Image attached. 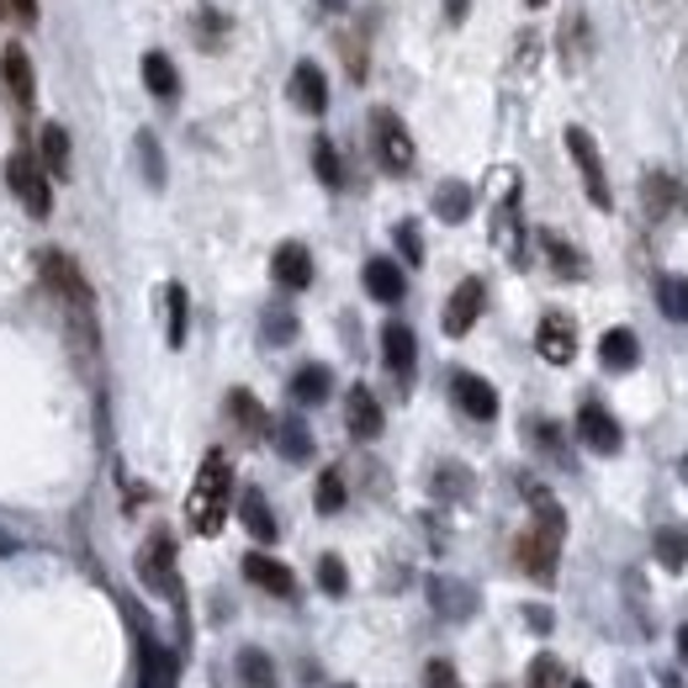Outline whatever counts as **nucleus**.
I'll use <instances>...</instances> for the list:
<instances>
[{"mask_svg": "<svg viewBox=\"0 0 688 688\" xmlns=\"http://www.w3.org/2000/svg\"><path fill=\"white\" fill-rule=\"evenodd\" d=\"M641 196H646V213H651V217H667L672 207H678V196H684V191H678V181H672V175H646Z\"/></svg>", "mask_w": 688, "mask_h": 688, "instance_id": "32", "label": "nucleus"}, {"mask_svg": "<svg viewBox=\"0 0 688 688\" xmlns=\"http://www.w3.org/2000/svg\"><path fill=\"white\" fill-rule=\"evenodd\" d=\"M270 434H276V451L291 461V466H302V461H312V434L308 424L297 419V413H286V419H276L270 424Z\"/></svg>", "mask_w": 688, "mask_h": 688, "instance_id": "22", "label": "nucleus"}, {"mask_svg": "<svg viewBox=\"0 0 688 688\" xmlns=\"http://www.w3.org/2000/svg\"><path fill=\"white\" fill-rule=\"evenodd\" d=\"M138 577L148 594H165L181 604V577H175V541H170L165 530L160 535H148V546L138 551Z\"/></svg>", "mask_w": 688, "mask_h": 688, "instance_id": "6", "label": "nucleus"}, {"mask_svg": "<svg viewBox=\"0 0 688 688\" xmlns=\"http://www.w3.org/2000/svg\"><path fill=\"white\" fill-rule=\"evenodd\" d=\"M6 6H11V17L22 27H38V0H6Z\"/></svg>", "mask_w": 688, "mask_h": 688, "instance_id": "46", "label": "nucleus"}, {"mask_svg": "<svg viewBox=\"0 0 688 688\" xmlns=\"http://www.w3.org/2000/svg\"><path fill=\"white\" fill-rule=\"evenodd\" d=\"M143 85L160 95V101H175L181 95V74H175V64H170L165 53H143Z\"/></svg>", "mask_w": 688, "mask_h": 688, "instance_id": "29", "label": "nucleus"}, {"mask_svg": "<svg viewBox=\"0 0 688 688\" xmlns=\"http://www.w3.org/2000/svg\"><path fill=\"white\" fill-rule=\"evenodd\" d=\"M445 17H451V22H466V0H445Z\"/></svg>", "mask_w": 688, "mask_h": 688, "instance_id": "48", "label": "nucleus"}, {"mask_svg": "<svg viewBox=\"0 0 688 688\" xmlns=\"http://www.w3.org/2000/svg\"><path fill=\"white\" fill-rule=\"evenodd\" d=\"M535 350H541L551 366H572V356H577V324H572V312L551 308L546 318H541V329H535Z\"/></svg>", "mask_w": 688, "mask_h": 688, "instance_id": "10", "label": "nucleus"}, {"mask_svg": "<svg viewBox=\"0 0 688 688\" xmlns=\"http://www.w3.org/2000/svg\"><path fill=\"white\" fill-rule=\"evenodd\" d=\"M524 6H546V0H524Z\"/></svg>", "mask_w": 688, "mask_h": 688, "instance_id": "51", "label": "nucleus"}, {"mask_svg": "<svg viewBox=\"0 0 688 688\" xmlns=\"http://www.w3.org/2000/svg\"><path fill=\"white\" fill-rule=\"evenodd\" d=\"M598 360H604V371H636L641 366V339L630 329H609L598 339Z\"/></svg>", "mask_w": 688, "mask_h": 688, "instance_id": "21", "label": "nucleus"}, {"mask_svg": "<svg viewBox=\"0 0 688 688\" xmlns=\"http://www.w3.org/2000/svg\"><path fill=\"white\" fill-rule=\"evenodd\" d=\"M541 249H546V260L556 265V276H567V281L588 276V260H583V255H577L562 234H551V228H546V234H541Z\"/></svg>", "mask_w": 688, "mask_h": 688, "instance_id": "30", "label": "nucleus"}, {"mask_svg": "<svg viewBox=\"0 0 688 688\" xmlns=\"http://www.w3.org/2000/svg\"><path fill=\"white\" fill-rule=\"evenodd\" d=\"M238 520H244V530H249L260 546H270V541H276V514H270V503H265L260 487H249V493L238 499Z\"/></svg>", "mask_w": 688, "mask_h": 688, "instance_id": "25", "label": "nucleus"}, {"mask_svg": "<svg viewBox=\"0 0 688 688\" xmlns=\"http://www.w3.org/2000/svg\"><path fill=\"white\" fill-rule=\"evenodd\" d=\"M429 604H434V615H445V619H472L482 598L461 577H429Z\"/></svg>", "mask_w": 688, "mask_h": 688, "instance_id": "13", "label": "nucleus"}, {"mask_svg": "<svg viewBox=\"0 0 688 688\" xmlns=\"http://www.w3.org/2000/svg\"><path fill=\"white\" fill-rule=\"evenodd\" d=\"M270 276H276V286H286V291H308L312 286L308 244H281V249L270 255Z\"/></svg>", "mask_w": 688, "mask_h": 688, "instance_id": "16", "label": "nucleus"}, {"mask_svg": "<svg viewBox=\"0 0 688 688\" xmlns=\"http://www.w3.org/2000/svg\"><path fill=\"white\" fill-rule=\"evenodd\" d=\"M345 424L356 434L360 445H371L381 434V403L371 398V387H350V398H345Z\"/></svg>", "mask_w": 688, "mask_h": 688, "instance_id": "17", "label": "nucleus"}, {"mask_svg": "<svg viewBox=\"0 0 688 688\" xmlns=\"http://www.w3.org/2000/svg\"><path fill=\"white\" fill-rule=\"evenodd\" d=\"M657 562L672 572L688 567V524H667V530H657Z\"/></svg>", "mask_w": 688, "mask_h": 688, "instance_id": "31", "label": "nucleus"}, {"mask_svg": "<svg viewBox=\"0 0 688 688\" xmlns=\"http://www.w3.org/2000/svg\"><path fill=\"white\" fill-rule=\"evenodd\" d=\"M366 291H371V297H377V302H387V308H392V302H403V291H408V276H403V265L398 260H366Z\"/></svg>", "mask_w": 688, "mask_h": 688, "instance_id": "20", "label": "nucleus"}, {"mask_svg": "<svg viewBox=\"0 0 688 688\" xmlns=\"http://www.w3.org/2000/svg\"><path fill=\"white\" fill-rule=\"evenodd\" d=\"M451 398L466 419H476V424H493V419H499V392H493V381L472 377V371H455L451 377Z\"/></svg>", "mask_w": 688, "mask_h": 688, "instance_id": "9", "label": "nucleus"}, {"mask_svg": "<svg viewBox=\"0 0 688 688\" xmlns=\"http://www.w3.org/2000/svg\"><path fill=\"white\" fill-rule=\"evenodd\" d=\"M381 360H387V371L408 387L413 366H419V339H413V329H408L403 318H392V324L381 329Z\"/></svg>", "mask_w": 688, "mask_h": 688, "instance_id": "12", "label": "nucleus"}, {"mask_svg": "<svg viewBox=\"0 0 688 688\" xmlns=\"http://www.w3.org/2000/svg\"><path fill=\"white\" fill-rule=\"evenodd\" d=\"M324 6H329V11H345V6H350V0H324Z\"/></svg>", "mask_w": 688, "mask_h": 688, "instance_id": "50", "label": "nucleus"}, {"mask_svg": "<svg viewBox=\"0 0 688 688\" xmlns=\"http://www.w3.org/2000/svg\"><path fill=\"white\" fill-rule=\"evenodd\" d=\"M424 688H461V672H455L445 657H434V663L424 667Z\"/></svg>", "mask_w": 688, "mask_h": 688, "instance_id": "44", "label": "nucleus"}, {"mask_svg": "<svg viewBox=\"0 0 688 688\" xmlns=\"http://www.w3.org/2000/svg\"><path fill=\"white\" fill-rule=\"evenodd\" d=\"M138 170L154 191L165 186V154H160V138H154V133H138Z\"/></svg>", "mask_w": 688, "mask_h": 688, "instance_id": "36", "label": "nucleus"}, {"mask_svg": "<svg viewBox=\"0 0 688 688\" xmlns=\"http://www.w3.org/2000/svg\"><path fill=\"white\" fill-rule=\"evenodd\" d=\"M524 493L535 503V524L520 535V551H514V556H520L524 577L551 583V577H556V562H562V541H567V514H562V503L551 499V493L530 487V482H524Z\"/></svg>", "mask_w": 688, "mask_h": 688, "instance_id": "1", "label": "nucleus"}, {"mask_svg": "<svg viewBox=\"0 0 688 688\" xmlns=\"http://www.w3.org/2000/svg\"><path fill=\"white\" fill-rule=\"evenodd\" d=\"M6 186H11V196H17L32 217L53 213V186H48V170L38 165V154L17 148V154L6 160Z\"/></svg>", "mask_w": 688, "mask_h": 688, "instance_id": "3", "label": "nucleus"}, {"mask_svg": "<svg viewBox=\"0 0 688 688\" xmlns=\"http://www.w3.org/2000/svg\"><path fill=\"white\" fill-rule=\"evenodd\" d=\"M524 619H530V630H541V636L551 630V609H541V604H530V609H524Z\"/></svg>", "mask_w": 688, "mask_h": 688, "instance_id": "47", "label": "nucleus"}, {"mask_svg": "<svg viewBox=\"0 0 688 688\" xmlns=\"http://www.w3.org/2000/svg\"><path fill=\"white\" fill-rule=\"evenodd\" d=\"M312 170H318V181H324L329 191L345 186V165H339V148H333V138L312 143Z\"/></svg>", "mask_w": 688, "mask_h": 688, "instance_id": "35", "label": "nucleus"}, {"mask_svg": "<svg viewBox=\"0 0 688 688\" xmlns=\"http://www.w3.org/2000/svg\"><path fill=\"white\" fill-rule=\"evenodd\" d=\"M265 339H270V345H291V339H297V318L286 308H270L265 312Z\"/></svg>", "mask_w": 688, "mask_h": 688, "instance_id": "42", "label": "nucleus"}, {"mask_svg": "<svg viewBox=\"0 0 688 688\" xmlns=\"http://www.w3.org/2000/svg\"><path fill=\"white\" fill-rule=\"evenodd\" d=\"M392 238H398V249H403L408 265H424V238H419V223H398Z\"/></svg>", "mask_w": 688, "mask_h": 688, "instance_id": "43", "label": "nucleus"}, {"mask_svg": "<svg viewBox=\"0 0 688 688\" xmlns=\"http://www.w3.org/2000/svg\"><path fill=\"white\" fill-rule=\"evenodd\" d=\"M244 577H249L260 594H276V598L297 594V577H291V567L276 562V556H265V551H249V556H244Z\"/></svg>", "mask_w": 688, "mask_h": 688, "instance_id": "15", "label": "nucleus"}, {"mask_svg": "<svg viewBox=\"0 0 688 688\" xmlns=\"http://www.w3.org/2000/svg\"><path fill=\"white\" fill-rule=\"evenodd\" d=\"M196 38L207 48H217V38H223V17L217 11H202V22H196Z\"/></svg>", "mask_w": 688, "mask_h": 688, "instance_id": "45", "label": "nucleus"}, {"mask_svg": "<svg viewBox=\"0 0 688 688\" xmlns=\"http://www.w3.org/2000/svg\"><path fill=\"white\" fill-rule=\"evenodd\" d=\"M482 308H487V286L476 281V276H466V281L451 291V302H445V318H440V324H445L451 339H461V333H472V324L482 318Z\"/></svg>", "mask_w": 688, "mask_h": 688, "instance_id": "11", "label": "nucleus"}, {"mask_svg": "<svg viewBox=\"0 0 688 688\" xmlns=\"http://www.w3.org/2000/svg\"><path fill=\"white\" fill-rule=\"evenodd\" d=\"M493 244H499L514 265H524V223H520V196H514V191L499 202V217H493Z\"/></svg>", "mask_w": 688, "mask_h": 688, "instance_id": "19", "label": "nucleus"}, {"mask_svg": "<svg viewBox=\"0 0 688 688\" xmlns=\"http://www.w3.org/2000/svg\"><path fill=\"white\" fill-rule=\"evenodd\" d=\"M186 324H191L186 286L170 281V286H165V339H170V350H181V345H186Z\"/></svg>", "mask_w": 688, "mask_h": 688, "instance_id": "27", "label": "nucleus"}, {"mask_svg": "<svg viewBox=\"0 0 688 688\" xmlns=\"http://www.w3.org/2000/svg\"><path fill=\"white\" fill-rule=\"evenodd\" d=\"M0 74H6L11 101H17L22 112H32V106H38V74H32V59L22 53V43H11L6 53H0Z\"/></svg>", "mask_w": 688, "mask_h": 688, "instance_id": "14", "label": "nucleus"}, {"mask_svg": "<svg viewBox=\"0 0 688 688\" xmlns=\"http://www.w3.org/2000/svg\"><path fill=\"white\" fill-rule=\"evenodd\" d=\"M286 91H291V101H297L308 117H318V112L329 106V80H324V70H318L312 59H302V64L291 70V85H286Z\"/></svg>", "mask_w": 688, "mask_h": 688, "instance_id": "18", "label": "nucleus"}, {"mask_svg": "<svg viewBox=\"0 0 688 688\" xmlns=\"http://www.w3.org/2000/svg\"><path fill=\"white\" fill-rule=\"evenodd\" d=\"M228 503H234V466L223 451H207L202 472L191 482V499H186V520L196 535H217L223 520H228Z\"/></svg>", "mask_w": 688, "mask_h": 688, "instance_id": "2", "label": "nucleus"}, {"mask_svg": "<svg viewBox=\"0 0 688 688\" xmlns=\"http://www.w3.org/2000/svg\"><path fill=\"white\" fill-rule=\"evenodd\" d=\"M567 154L577 175H583V186H588V202H594L598 213H609L615 207V191H609V175H604V160H598V143L588 127H567Z\"/></svg>", "mask_w": 688, "mask_h": 688, "instance_id": "5", "label": "nucleus"}, {"mask_svg": "<svg viewBox=\"0 0 688 688\" xmlns=\"http://www.w3.org/2000/svg\"><path fill=\"white\" fill-rule=\"evenodd\" d=\"M228 419H234L249 440H260V434H270V413L260 408V398L255 392H244V387H234L228 392Z\"/></svg>", "mask_w": 688, "mask_h": 688, "instance_id": "24", "label": "nucleus"}, {"mask_svg": "<svg viewBox=\"0 0 688 688\" xmlns=\"http://www.w3.org/2000/svg\"><path fill=\"white\" fill-rule=\"evenodd\" d=\"M567 667L556 663V657H535L530 663V678H524V688H567Z\"/></svg>", "mask_w": 688, "mask_h": 688, "instance_id": "39", "label": "nucleus"}, {"mask_svg": "<svg viewBox=\"0 0 688 688\" xmlns=\"http://www.w3.org/2000/svg\"><path fill=\"white\" fill-rule=\"evenodd\" d=\"M657 308H663L672 324H688V276H663V281H657Z\"/></svg>", "mask_w": 688, "mask_h": 688, "instance_id": "33", "label": "nucleus"}, {"mask_svg": "<svg viewBox=\"0 0 688 688\" xmlns=\"http://www.w3.org/2000/svg\"><path fill=\"white\" fill-rule=\"evenodd\" d=\"M318 588L329 598H345L350 594V572H345V562L339 556H318Z\"/></svg>", "mask_w": 688, "mask_h": 688, "instance_id": "38", "label": "nucleus"}, {"mask_svg": "<svg viewBox=\"0 0 688 688\" xmlns=\"http://www.w3.org/2000/svg\"><path fill=\"white\" fill-rule=\"evenodd\" d=\"M530 434H535V445H541V451H546L556 466H572L567 440H562V429H556V424H541V419H535V424H530Z\"/></svg>", "mask_w": 688, "mask_h": 688, "instance_id": "41", "label": "nucleus"}, {"mask_svg": "<svg viewBox=\"0 0 688 688\" xmlns=\"http://www.w3.org/2000/svg\"><path fill=\"white\" fill-rule=\"evenodd\" d=\"M434 217L440 223H466L472 217V186L466 181H445L434 191Z\"/></svg>", "mask_w": 688, "mask_h": 688, "instance_id": "28", "label": "nucleus"}, {"mask_svg": "<svg viewBox=\"0 0 688 688\" xmlns=\"http://www.w3.org/2000/svg\"><path fill=\"white\" fill-rule=\"evenodd\" d=\"M577 440H583L594 455H619V445H625V429H619V419L598 403V398H588V403L577 408Z\"/></svg>", "mask_w": 688, "mask_h": 688, "instance_id": "7", "label": "nucleus"}, {"mask_svg": "<svg viewBox=\"0 0 688 688\" xmlns=\"http://www.w3.org/2000/svg\"><path fill=\"white\" fill-rule=\"evenodd\" d=\"M238 678L249 688H276V663L265 657L260 646H249V651H238Z\"/></svg>", "mask_w": 688, "mask_h": 688, "instance_id": "34", "label": "nucleus"}, {"mask_svg": "<svg viewBox=\"0 0 688 688\" xmlns=\"http://www.w3.org/2000/svg\"><path fill=\"white\" fill-rule=\"evenodd\" d=\"M333 688H356V684H333Z\"/></svg>", "mask_w": 688, "mask_h": 688, "instance_id": "53", "label": "nucleus"}, {"mask_svg": "<svg viewBox=\"0 0 688 688\" xmlns=\"http://www.w3.org/2000/svg\"><path fill=\"white\" fill-rule=\"evenodd\" d=\"M175 684H181V657L138 625V688H175Z\"/></svg>", "mask_w": 688, "mask_h": 688, "instance_id": "8", "label": "nucleus"}, {"mask_svg": "<svg viewBox=\"0 0 688 688\" xmlns=\"http://www.w3.org/2000/svg\"><path fill=\"white\" fill-rule=\"evenodd\" d=\"M38 165L48 170V181H64L70 175V133L59 122H48L43 138H38Z\"/></svg>", "mask_w": 688, "mask_h": 688, "instance_id": "23", "label": "nucleus"}, {"mask_svg": "<svg viewBox=\"0 0 688 688\" xmlns=\"http://www.w3.org/2000/svg\"><path fill=\"white\" fill-rule=\"evenodd\" d=\"M678 657H684V667H688V625H678Z\"/></svg>", "mask_w": 688, "mask_h": 688, "instance_id": "49", "label": "nucleus"}, {"mask_svg": "<svg viewBox=\"0 0 688 688\" xmlns=\"http://www.w3.org/2000/svg\"><path fill=\"white\" fill-rule=\"evenodd\" d=\"M434 493L440 499H472V472L466 466H440L434 472Z\"/></svg>", "mask_w": 688, "mask_h": 688, "instance_id": "40", "label": "nucleus"}, {"mask_svg": "<svg viewBox=\"0 0 688 688\" xmlns=\"http://www.w3.org/2000/svg\"><path fill=\"white\" fill-rule=\"evenodd\" d=\"M329 392H333V371H329V366H302V371L291 377V403L318 408Z\"/></svg>", "mask_w": 688, "mask_h": 688, "instance_id": "26", "label": "nucleus"}, {"mask_svg": "<svg viewBox=\"0 0 688 688\" xmlns=\"http://www.w3.org/2000/svg\"><path fill=\"white\" fill-rule=\"evenodd\" d=\"M312 503H318V514H339V509H345V476L333 472V466L318 476V487H312Z\"/></svg>", "mask_w": 688, "mask_h": 688, "instance_id": "37", "label": "nucleus"}, {"mask_svg": "<svg viewBox=\"0 0 688 688\" xmlns=\"http://www.w3.org/2000/svg\"><path fill=\"white\" fill-rule=\"evenodd\" d=\"M567 688H594V684H567Z\"/></svg>", "mask_w": 688, "mask_h": 688, "instance_id": "52", "label": "nucleus"}, {"mask_svg": "<svg viewBox=\"0 0 688 688\" xmlns=\"http://www.w3.org/2000/svg\"><path fill=\"white\" fill-rule=\"evenodd\" d=\"M371 148H377V165L387 170V175H408V170H413V138H408L403 117L387 112V106L371 112Z\"/></svg>", "mask_w": 688, "mask_h": 688, "instance_id": "4", "label": "nucleus"}]
</instances>
